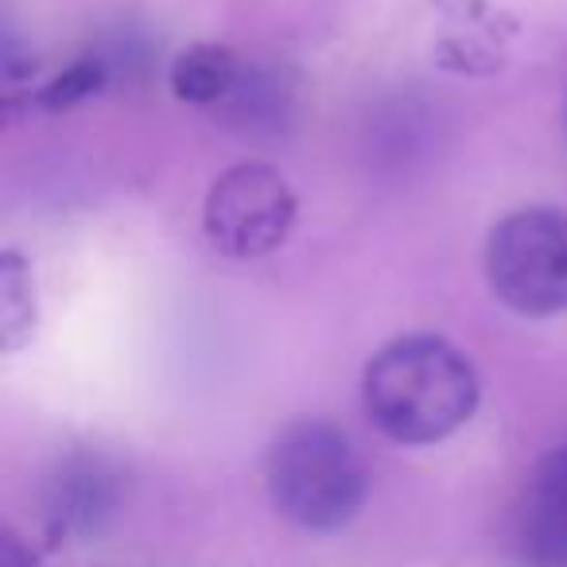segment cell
Segmentation results:
<instances>
[{
	"label": "cell",
	"mask_w": 567,
	"mask_h": 567,
	"mask_svg": "<svg viewBox=\"0 0 567 567\" xmlns=\"http://www.w3.org/2000/svg\"><path fill=\"white\" fill-rule=\"evenodd\" d=\"M365 412L396 443H440L478 409L474 365L432 334L396 339L365 365Z\"/></svg>",
	"instance_id": "obj_1"
},
{
	"label": "cell",
	"mask_w": 567,
	"mask_h": 567,
	"mask_svg": "<svg viewBox=\"0 0 567 567\" xmlns=\"http://www.w3.org/2000/svg\"><path fill=\"white\" fill-rule=\"evenodd\" d=\"M268 497L300 528L334 533L365 502V466L354 443L323 420H300L276 435L265 463Z\"/></svg>",
	"instance_id": "obj_2"
},
{
	"label": "cell",
	"mask_w": 567,
	"mask_h": 567,
	"mask_svg": "<svg viewBox=\"0 0 567 567\" xmlns=\"http://www.w3.org/2000/svg\"><path fill=\"white\" fill-rule=\"evenodd\" d=\"M486 276L497 300L517 316L567 311V214L533 206L497 221L486 245Z\"/></svg>",
	"instance_id": "obj_3"
},
{
	"label": "cell",
	"mask_w": 567,
	"mask_h": 567,
	"mask_svg": "<svg viewBox=\"0 0 567 567\" xmlns=\"http://www.w3.org/2000/svg\"><path fill=\"white\" fill-rule=\"evenodd\" d=\"M296 221V195L276 167L237 164L206 195L203 226L218 252L237 260L280 249Z\"/></svg>",
	"instance_id": "obj_4"
},
{
	"label": "cell",
	"mask_w": 567,
	"mask_h": 567,
	"mask_svg": "<svg viewBox=\"0 0 567 567\" xmlns=\"http://www.w3.org/2000/svg\"><path fill=\"white\" fill-rule=\"evenodd\" d=\"M513 551L525 567H567V447L533 466L513 509Z\"/></svg>",
	"instance_id": "obj_5"
},
{
	"label": "cell",
	"mask_w": 567,
	"mask_h": 567,
	"mask_svg": "<svg viewBox=\"0 0 567 567\" xmlns=\"http://www.w3.org/2000/svg\"><path fill=\"white\" fill-rule=\"evenodd\" d=\"M117 502V482L102 458H71L48 494L51 533H94Z\"/></svg>",
	"instance_id": "obj_6"
},
{
	"label": "cell",
	"mask_w": 567,
	"mask_h": 567,
	"mask_svg": "<svg viewBox=\"0 0 567 567\" xmlns=\"http://www.w3.org/2000/svg\"><path fill=\"white\" fill-rule=\"evenodd\" d=\"M241 82V66L229 48L195 43L172 63V94L190 105H214L229 97Z\"/></svg>",
	"instance_id": "obj_7"
},
{
	"label": "cell",
	"mask_w": 567,
	"mask_h": 567,
	"mask_svg": "<svg viewBox=\"0 0 567 567\" xmlns=\"http://www.w3.org/2000/svg\"><path fill=\"white\" fill-rule=\"evenodd\" d=\"M35 331V292L28 265L17 252L0 257V350L12 354Z\"/></svg>",
	"instance_id": "obj_8"
},
{
	"label": "cell",
	"mask_w": 567,
	"mask_h": 567,
	"mask_svg": "<svg viewBox=\"0 0 567 567\" xmlns=\"http://www.w3.org/2000/svg\"><path fill=\"white\" fill-rule=\"evenodd\" d=\"M102 82H105V66L97 63V59H79L71 71H63L55 82H51V86L40 90V105H43V110H51V113L71 110V105H79L82 97L94 94Z\"/></svg>",
	"instance_id": "obj_9"
},
{
	"label": "cell",
	"mask_w": 567,
	"mask_h": 567,
	"mask_svg": "<svg viewBox=\"0 0 567 567\" xmlns=\"http://www.w3.org/2000/svg\"><path fill=\"white\" fill-rule=\"evenodd\" d=\"M0 567H35L32 548H24L12 528H4V533H0Z\"/></svg>",
	"instance_id": "obj_10"
}]
</instances>
